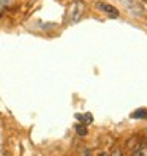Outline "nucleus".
I'll return each instance as SVG.
<instances>
[{
	"label": "nucleus",
	"mask_w": 147,
	"mask_h": 156,
	"mask_svg": "<svg viewBox=\"0 0 147 156\" xmlns=\"http://www.w3.org/2000/svg\"><path fill=\"white\" fill-rule=\"evenodd\" d=\"M86 11V3L82 0H75L71 2L70 5V10H68V24H76L82 19Z\"/></svg>",
	"instance_id": "obj_1"
},
{
	"label": "nucleus",
	"mask_w": 147,
	"mask_h": 156,
	"mask_svg": "<svg viewBox=\"0 0 147 156\" xmlns=\"http://www.w3.org/2000/svg\"><path fill=\"white\" fill-rule=\"evenodd\" d=\"M95 5H97L98 10L105 11L106 14H109L111 17H114V19H116V17H119V11L116 10V8H114L112 5H108V3H105V2H97Z\"/></svg>",
	"instance_id": "obj_2"
},
{
	"label": "nucleus",
	"mask_w": 147,
	"mask_h": 156,
	"mask_svg": "<svg viewBox=\"0 0 147 156\" xmlns=\"http://www.w3.org/2000/svg\"><path fill=\"white\" fill-rule=\"evenodd\" d=\"M131 118H136V120H145L147 118V109H138L131 114Z\"/></svg>",
	"instance_id": "obj_3"
},
{
	"label": "nucleus",
	"mask_w": 147,
	"mask_h": 156,
	"mask_svg": "<svg viewBox=\"0 0 147 156\" xmlns=\"http://www.w3.org/2000/svg\"><path fill=\"white\" fill-rule=\"evenodd\" d=\"M131 153H133L134 156H147V147H144V145L141 144L139 148H134Z\"/></svg>",
	"instance_id": "obj_4"
},
{
	"label": "nucleus",
	"mask_w": 147,
	"mask_h": 156,
	"mask_svg": "<svg viewBox=\"0 0 147 156\" xmlns=\"http://www.w3.org/2000/svg\"><path fill=\"white\" fill-rule=\"evenodd\" d=\"M76 133H78L79 136H87V128H86L84 125H78V126H76Z\"/></svg>",
	"instance_id": "obj_5"
},
{
	"label": "nucleus",
	"mask_w": 147,
	"mask_h": 156,
	"mask_svg": "<svg viewBox=\"0 0 147 156\" xmlns=\"http://www.w3.org/2000/svg\"><path fill=\"white\" fill-rule=\"evenodd\" d=\"M111 153H112V154H122L123 151H122V150H112Z\"/></svg>",
	"instance_id": "obj_6"
}]
</instances>
